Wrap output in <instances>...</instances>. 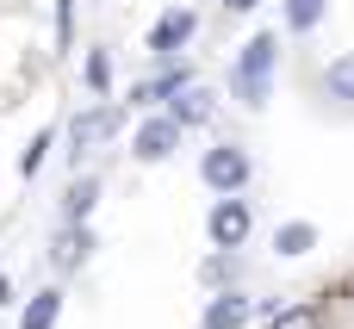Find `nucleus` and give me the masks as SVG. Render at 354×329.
<instances>
[{"mask_svg": "<svg viewBox=\"0 0 354 329\" xmlns=\"http://www.w3.org/2000/svg\"><path fill=\"white\" fill-rule=\"evenodd\" d=\"M56 317H62V292H56V286H44V292H37L31 305H25V317H19V329H50Z\"/></svg>", "mask_w": 354, "mask_h": 329, "instance_id": "13", "label": "nucleus"}, {"mask_svg": "<svg viewBox=\"0 0 354 329\" xmlns=\"http://www.w3.org/2000/svg\"><path fill=\"white\" fill-rule=\"evenodd\" d=\"M6 305H12V280L0 274V311H6Z\"/></svg>", "mask_w": 354, "mask_h": 329, "instance_id": "21", "label": "nucleus"}, {"mask_svg": "<svg viewBox=\"0 0 354 329\" xmlns=\"http://www.w3.org/2000/svg\"><path fill=\"white\" fill-rule=\"evenodd\" d=\"M56 44H75V0H56Z\"/></svg>", "mask_w": 354, "mask_h": 329, "instance_id": "19", "label": "nucleus"}, {"mask_svg": "<svg viewBox=\"0 0 354 329\" xmlns=\"http://www.w3.org/2000/svg\"><path fill=\"white\" fill-rule=\"evenodd\" d=\"M180 131H187V124H180L174 112H156V118H143V124H137L131 156H137V162H168V156H174V143H180Z\"/></svg>", "mask_w": 354, "mask_h": 329, "instance_id": "5", "label": "nucleus"}, {"mask_svg": "<svg viewBox=\"0 0 354 329\" xmlns=\"http://www.w3.org/2000/svg\"><path fill=\"white\" fill-rule=\"evenodd\" d=\"M224 6H230V12H255V0H224Z\"/></svg>", "mask_w": 354, "mask_h": 329, "instance_id": "22", "label": "nucleus"}, {"mask_svg": "<svg viewBox=\"0 0 354 329\" xmlns=\"http://www.w3.org/2000/svg\"><path fill=\"white\" fill-rule=\"evenodd\" d=\"M274 62H280V37H274V31H255V37L236 50L230 93H236L249 112H261V106H268V93H274Z\"/></svg>", "mask_w": 354, "mask_h": 329, "instance_id": "1", "label": "nucleus"}, {"mask_svg": "<svg viewBox=\"0 0 354 329\" xmlns=\"http://www.w3.org/2000/svg\"><path fill=\"white\" fill-rule=\"evenodd\" d=\"M187 81H193V68H187V62H168V68H156V75H143V81L131 87V106H162V100H174Z\"/></svg>", "mask_w": 354, "mask_h": 329, "instance_id": "6", "label": "nucleus"}, {"mask_svg": "<svg viewBox=\"0 0 354 329\" xmlns=\"http://www.w3.org/2000/svg\"><path fill=\"white\" fill-rule=\"evenodd\" d=\"M118 124H124V112L118 106H87L75 124H68V156L81 162V156H93L100 143H112L118 137Z\"/></svg>", "mask_w": 354, "mask_h": 329, "instance_id": "4", "label": "nucleus"}, {"mask_svg": "<svg viewBox=\"0 0 354 329\" xmlns=\"http://www.w3.org/2000/svg\"><path fill=\"white\" fill-rule=\"evenodd\" d=\"M236 274H243V261H236V249H218V255H212V261L199 267V280H205V286H230Z\"/></svg>", "mask_w": 354, "mask_h": 329, "instance_id": "16", "label": "nucleus"}, {"mask_svg": "<svg viewBox=\"0 0 354 329\" xmlns=\"http://www.w3.org/2000/svg\"><path fill=\"white\" fill-rule=\"evenodd\" d=\"M81 75H87V87H93V93H106V87H112V56H106V50H93Z\"/></svg>", "mask_w": 354, "mask_h": 329, "instance_id": "18", "label": "nucleus"}, {"mask_svg": "<svg viewBox=\"0 0 354 329\" xmlns=\"http://www.w3.org/2000/svg\"><path fill=\"white\" fill-rule=\"evenodd\" d=\"M274 249H280V255H311V249H317V230H311V224H280V230H274Z\"/></svg>", "mask_w": 354, "mask_h": 329, "instance_id": "15", "label": "nucleus"}, {"mask_svg": "<svg viewBox=\"0 0 354 329\" xmlns=\"http://www.w3.org/2000/svg\"><path fill=\"white\" fill-rule=\"evenodd\" d=\"M193 31H199V19H193L187 6H174V12H162V19L149 25V50H156V56H180V44H187Z\"/></svg>", "mask_w": 354, "mask_h": 329, "instance_id": "7", "label": "nucleus"}, {"mask_svg": "<svg viewBox=\"0 0 354 329\" xmlns=\"http://www.w3.org/2000/svg\"><path fill=\"white\" fill-rule=\"evenodd\" d=\"M286 25L292 31H317L324 25V0H286Z\"/></svg>", "mask_w": 354, "mask_h": 329, "instance_id": "17", "label": "nucleus"}, {"mask_svg": "<svg viewBox=\"0 0 354 329\" xmlns=\"http://www.w3.org/2000/svg\"><path fill=\"white\" fill-rule=\"evenodd\" d=\"M268 329H330V299H311V305H292V311H274Z\"/></svg>", "mask_w": 354, "mask_h": 329, "instance_id": "11", "label": "nucleus"}, {"mask_svg": "<svg viewBox=\"0 0 354 329\" xmlns=\"http://www.w3.org/2000/svg\"><path fill=\"white\" fill-rule=\"evenodd\" d=\"M87 249H93V230H87V224H62L50 255H56V267H62V274H75V267L87 261Z\"/></svg>", "mask_w": 354, "mask_h": 329, "instance_id": "9", "label": "nucleus"}, {"mask_svg": "<svg viewBox=\"0 0 354 329\" xmlns=\"http://www.w3.org/2000/svg\"><path fill=\"white\" fill-rule=\"evenodd\" d=\"M199 180H205L212 193H243V187L255 180V162H249V149L218 143V149H205V156H199Z\"/></svg>", "mask_w": 354, "mask_h": 329, "instance_id": "2", "label": "nucleus"}, {"mask_svg": "<svg viewBox=\"0 0 354 329\" xmlns=\"http://www.w3.org/2000/svg\"><path fill=\"white\" fill-rule=\"evenodd\" d=\"M255 311H261L255 299H243V292H224V299H212V305H205V329H243Z\"/></svg>", "mask_w": 354, "mask_h": 329, "instance_id": "8", "label": "nucleus"}, {"mask_svg": "<svg viewBox=\"0 0 354 329\" xmlns=\"http://www.w3.org/2000/svg\"><path fill=\"white\" fill-rule=\"evenodd\" d=\"M93 199H100V174H81V180L68 187V199H62V224H87Z\"/></svg>", "mask_w": 354, "mask_h": 329, "instance_id": "12", "label": "nucleus"}, {"mask_svg": "<svg viewBox=\"0 0 354 329\" xmlns=\"http://www.w3.org/2000/svg\"><path fill=\"white\" fill-rule=\"evenodd\" d=\"M44 149H50V131H37V137H31V149H25V162H19V168H25V174H37V168H44Z\"/></svg>", "mask_w": 354, "mask_h": 329, "instance_id": "20", "label": "nucleus"}, {"mask_svg": "<svg viewBox=\"0 0 354 329\" xmlns=\"http://www.w3.org/2000/svg\"><path fill=\"white\" fill-rule=\"evenodd\" d=\"M180 124H205L212 112H218V100H212V87H199V81H187L180 93H174V106H168Z\"/></svg>", "mask_w": 354, "mask_h": 329, "instance_id": "10", "label": "nucleus"}, {"mask_svg": "<svg viewBox=\"0 0 354 329\" xmlns=\"http://www.w3.org/2000/svg\"><path fill=\"white\" fill-rule=\"evenodd\" d=\"M324 93H330V100H342V106H354V56H342V62H330V68H324Z\"/></svg>", "mask_w": 354, "mask_h": 329, "instance_id": "14", "label": "nucleus"}, {"mask_svg": "<svg viewBox=\"0 0 354 329\" xmlns=\"http://www.w3.org/2000/svg\"><path fill=\"white\" fill-rule=\"evenodd\" d=\"M205 236H212V249H243L255 236V205L243 193H224L212 205V218H205Z\"/></svg>", "mask_w": 354, "mask_h": 329, "instance_id": "3", "label": "nucleus"}]
</instances>
